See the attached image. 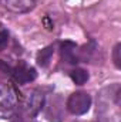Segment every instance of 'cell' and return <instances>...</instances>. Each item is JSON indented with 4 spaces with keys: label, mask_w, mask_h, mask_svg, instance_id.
Returning a JSON list of instances; mask_svg holds the SVG:
<instances>
[{
    "label": "cell",
    "mask_w": 121,
    "mask_h": 122,
    "mask_svg": "<svg viewBox=\"0 0 121 122\" xmlns=\"http://www.w3.org/2000/svg\"><path fill=\"white\" fill-rule=\"evenodd\" d=\"M17 109V94L11 84H0V118L10 119Z\"/></svg>",
    "instance_id": "1"
},
{
    "label": "cell",
    "mask_w": 121,
    "mask_h": 122,
    "mask_svg": "<svg viewBox=\"0 0 121 122\" xmlns=\"http://www.w3.org/2000/svg\"><path fill=\"white\" fill-rule=\"evenodd\" d=\"M91 107V97L84 91H77L73 92L67 102H66V108L70 114L73 115H84L88 112Z\"/></svg>",
    "instance_id": "2"
},
{
    "label": "cell",
    "mask_w": 121,
    "mask_h": 122,
    "mask_svg": "<svg viewBox=\"0 0 121 122\" xmlns=\"http://www.w3.org/2000/svg\"><path fill=\"white\" fill-rule=\"evenodd\" d=\"M43 104H44V95H43V92L38 91V90H31V91L27 92V95L24 98L23 111H24V114L29 118H33V117H36L41 111Z\"/></svg>",
    "instance_id": "3"
},
{
    "label": "cell",
    "mask_w": 121,
    "mask_h": 122,
    "mask_svg": "<svg viewBox=\"0 0 121 122\" xmlns=\"http://www.w3.org/2000/svg\"><path fill=\"white\" fill-rule=\"evenodd\" d=\"M11 77L17 84H29L36 80L37 72L33 67L27 65L24 61H19V64L11 68Z\"/></svg>",
    "instance_id": "4"
},
{
    "label": "cell",
    "mask_w": 121,
    "mask_h": 122,
    "mask_svg": "<svg viewBox=\"0 0 121 122\" xmlns=\"http://www.w3.org/2000/svg\"><path fill=\"white\" fill-rule=\"evenodd\" d=\"M0 1L9 11L16 14L27 13L36 6V0H0Z\"/></svg>",
    "instance_id": "5"
},
{
    "label": "cell",
    "mask_w": 121,
    "mask_h": 122,
    "mask_svg": "<svg viewBox=\"0 0 121 122\" xmlns=\"http://www.w3.org/2000/svg\"><path fill=\"white\" fill-rule=\"evenodd\" d=\"M77 46L71 41H66L61 44V58L68 62V64H77L78 62V58H77V54H76V50Z\"/></svg>",
    "instance_id": "6"
},
{
    "label": "cell",
    "mask_w": 121,
    "mask_h": 122,
    "mask_svg": "<svg viewBox=\"0 0 121 122\" xmlns=\"http://www.w3.org/2000/svg\"><path fill=\"white\" fill-rule=\"evenodd\" d=\"M60 98H56V99H51V102L49 104L47 107V118L53 122H60L61 121V107H57V102H59Z\"/></svg>",
    "instance_id": "7"
},
{
    "label": "cell",
    "mask_w": 121,
    "mask_h": 122,
    "mask_svg": "<svg viewBox=\"0 0 121 122\" xmlns=\"http://www.w3.org/2000/svg\"><path fill=\"white\" fill-rule=\"evenodd\" d=\"M53 53H54V47L53 46H49V47L40 50L38 54H37V58H36L37 64L41 65V67H47L50 60H51V57H53Z\"/></svg>",
    "instance_id": "8"
},
{
    "label": "cell",
    "mask_w": 121,
    "mask_h": 122,
    "mask_svg": "<svg viewBox=\"0 0 121 122\" xmlns=\"http://www.w3.org/2000/svg\"><path fill=\"white\" fill-rule=\"evenodd\" d=\"M70 77H71L73 82L77 84V85H83V84H86V82L88 81V72H87L86 70H81V68L73 70V71L70 72Z\"/></svg>",
    "instance_id": "9"
},
{
    "label": "cell",
    "mask_w": 121,
    "mask_h": 122,
    "mask_svg": "<svg viewBox=\"0 0 121 122\" xmlns=\"http://www.w3.org/2000/svg\"><path fill=\"white\" fill-rule=\"evenodd\" d=\"M9 44V33L6 30H0V51L6 48V46Z\"/></svg>",
    "instance_id": "10"
},
{
    "label": "cell",
    "mask_w": 121,
    "mask_h": 122,
    "mask_svg": "<svg viewBox=\"0 0 121 122\" xmlns=\"http://www.w3.org/2000/svg\"><path fill=\"white\" fill-rule=\"evenodd\" d=\"M121 48V44H117L116 47H114V51H113V58H114V64H116V67L117 68H120L121 67V64H120V50Z\"/></svg>",
    "instance_id": "11"
},
{
    "label": "cell",
    "mask_w": 121,
    "mask_h": 122,
    "mask_svg": "<svg viewBox=\"0 0 121 122\" xmlns=\"http://www.w3.org/2000/svg\"><path fill=\"white\" fill-rule=\"evenodd\" d=\"M0 72L11 75V67H10L9 64H6L4 61H1V60H0Z\"/></svg>",
    "instance_id": "12"
},
{
    "label": "cell",
    "mask_w": 121,
    "mask_h": 122,
    "mask_svg": "<svg viewBox=\"0 0 121 122\" xmlns=\"http://www.w3.org/2000/svg\"><path fill=\"white\" fill-rule=\"evenodd\" d=\"M11 122H34V121H31V119H23V118H16Z\"/></svg>",
    "instance_id": "13"
}]
</instances>
